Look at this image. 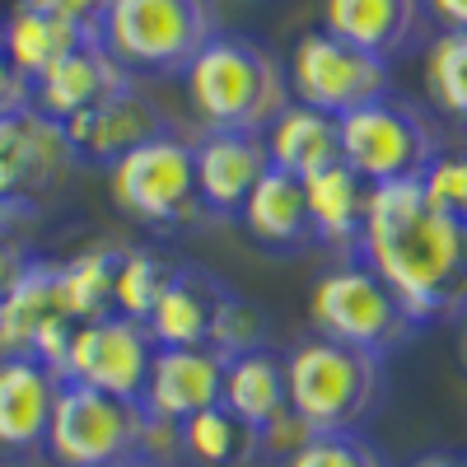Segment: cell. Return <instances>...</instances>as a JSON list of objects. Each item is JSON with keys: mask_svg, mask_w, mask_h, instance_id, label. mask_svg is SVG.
I'll return each mask as SVG.
<instances>
[{"mask_svg": "<svg viewBox=\"0 0 467 467\" xmlns=\"http://www.w3.org/2000/svg\"><path fill=\"white\" fill-rule=\"evenodd\" d=\"M416 327L467 314V229L440 215L416 182L369 187L360 253Z\"/></svg>", "mask_w": 467, "mask_h": 467, "instance_id": "1", "label": "cell"}, {"mask_svg": "<svg viewBox=\"0 0 467 467\" xmlns=\"http://www.w3.org/2000/svg\"><path fill=\"white\" fill-rule=\"evenodd\" d=\"M182 89L206 131L262 136L295 103L276 52L244 33H215L182 70Z\"/></svg>", "mask_w": 467, "mask_h": 467, "instance_id": "2", "label": "cell"}, {"mask_svg": "<svg viewBox=\"0 0 467 467\" xmlns=\"http://www.w3.org/2000/svg\"><path fill=\"white\" fill-rule=\"evenodd\" d=\"M388 369L379 356L327 337H304L285 356V398L290 416L308 435L365 431V420L383 407Z\"/></svg>", "mask_w": 467, "mask_h": 467, "instance_id": "3", "label": "cell"}, {"mask_svg": "<svg viewBox=\"0 0 467 467\" xmlns=\"http://www.w3.org/2000/svg\"><path fill=\"white\" fill-rule=\"evenodd\" d=\"M164 444L178 449L173 425H160L140 398L99 393L85 383H61L52 425H47V458L61 467H108L122 458H164Z\"/></svg>", "mask_w": 467, "mask_h": 467, "instance_id": "4", "label": "cell"}, {"mask_svg": "<svg viewBox=\"0 0 467 467\" xmlns=\"http://www.w3.org/2000/svg\"><path fill=\"white\" fill-rule=\"evenodd\" d=\"M211 0H108L99 43L127 75H182L215 37Z\"/></svg>", "mask_w": 467, "mask_h": 467, "instance_id": "5", "label": "cell"}, {"mask_svg": "<svg viewBox=\"0 0 467 467\" xmlns=\"http://www.w3.org/2000/svg\"><path fill=\"white\" fill-rule=\"evenodd\" d=\"M154 346H197L220 356H244L262 346V314L202 266H178L154 314L145 318Z\"/></svg>", "mask_w": 467, "mask_h": 467, "instance_id": "6", "label": "cell"}, {"mask_svg": "<svg viewBox=\"0 0 467 467\" xmlns=\"http://www.w3.org/2000/svg\"><path fill=\"white\" fill-rule=\"evenodd\" d=\"M308 323H314L318 337L369 350L379 360L398 356V350L420 332L407 318L402 299L388 290L365 262H337L327 276L314 281V290H308Z\"/></svg>", "mask_w": 467, "mask_h": 467, "instance_id": "7", "label": "cell"}, {"mask_svg": "<svg viewBox=\"0 0 467 467\" xmlns=\"http://www.w3.org/2000/svg\"><path fill=\"white\" fill-rule=\"evenodd\" d=\"M341 164H350L369 187L416 182L440 160V131L416 103L383 94L356 112L337 117Z\"/></svg>", "mask_w": 467, "mask_h": 467, "instance_id": "8", "label": "cell"}, {"mask_svg": "<svg viewBox=\"0 0 467 467\" xmlns=\"http://www.w3.org/2000/svg\"><path fill=\"white\" fill-rule=\"evenodd\" d=\"M112 206L145 229H187L197 224L202 197H197V169H192V140L164 131L108 169Z\"/></svg>", "mask_w": 467, "mask_h": 467, "instance_id": "9", "label": "cell"}, {"mask_svg": "<svg viewBox=\"0 0 467 467\" xmlns=\"http://www.w3.org/2000/svg\"><path fill=\"white\" fill-rule=\"evenodd\" d=\"M285 80H290L295 103L318 108L327 117H346V112H356L383 94H393V70H388V61L341 43L327 28L304 33L290 47Z\"/></svg>", "mask_w": 467, "mask_h": 467, "instance_id": "10", "label": "cell"}, {"mask_svg": "<svg viewBox=\"0 0 467 467\" xmlns=\"http://www.w3.org/2000/svg\"><path fill=\"white\" fill-rule=\"evenodd\" d=\"M75 169L80 160L57 117L33 103L0 112V202L37 215L70 182Z\"/></svg>", "mask_w": 467, "mask_h": 467, "instance_id": "11", "label": "cell"}, {"mask_svg": "<svg viewBox=\"0 0 467 467\" xmlns=\"http://www.w3.org/2000/svg\"><path fill=\"white\" fill-rule=\"evenodd\" d=\"M150 360H154V337L145 332V323L108 314L94 323H75L66 360H61V383H85V388H99V393L140 398Z\"/></svg>", "mask_w": 467, "mask_h": 467, "instance_id": "12", "label": "cell"}, {"mask_svg": "<svg viewBox=\"0 0 467 467\" xmlns=\"http://www.w3.org/2000/svg\"><path fill=\"white\" fill-rule=\"evenodd\" d=\"M75 323L61 314L57 299V262L33 257L15 290L0 299V360H43L47 369L61 374L66 346H70Z\"/></svg>", "mask_w": 467, "mask_h": 467, "instance_id": "13", "label": "cell"}, {"mask_svg": "<svg viewBox=\"0 0 467 467\" xmlns=\"http://www.w3.org/2000/svg\"><path fill=\"white\" fill-rule=\"evenodd\" d=\"M224 365L229 356L197 346H154V360L140 388V407L160 425H182L224 398Z\"/></svg>", "mask_w": 467, "mask_h": 467, "instance_id": "14", "label": "cell"}, {"mask_svg": "<svg viewBox=\"0 0 467 467\" xmlns=\"http://www.w3.org/2000/svg\"><path fill=\"white\" fill-rule=\"evenodd\" d=\"M192 169H197L202 211L215 220H234L271 169L266 140L248 131H202L192 140Z\"/></svg>", "mask_w": 467, "mask_h": 467, "instance_id": "15", "label": "cell"}, {"mask_svg": "<svg viewBox=\"0 0 467 467\" xmlns=\"http://www.w3.org/2000/svg\"><path fill=\"white\" fill-rule=\"evenodd\" d=\"M61 127L70 136L75 160L80 164H103V169H112L127 150H136V145L169 131L164 108L154 103L145 89H136V85H127L122 94L85 108L80 117H70V122H61Z\"/></svg>", "mask_w": 467, "mask_h": 467, "instance_id": "16", "label": "cell"}, {"mask_svg": "<svg viewBox=\"0 0 467 467\" xmlns=\"http://www.w3.org/2000/svg\"><path fill=\"white\" fill-rule=\"evenodd\" d=\"M61 393V374L43 360H0V453H47V425Z\"/></svg>", "mask_w": 467, "mask_h": 467, "instance_id": "17", "label": "cell"}, {"mask_svg": "<svg viewBox=\"0 0 467 467\" xmlns=\"http://www.w3.org/2000/svg\"><path fill=\"white\" fill-rule=\"evenodd\" d=\"M323 28L393 66L425 33V0H323Z\"/></svg>", "mask_w": 467, "mask_h": 467, "instance_id": "18", "label": "cell"}, {"mask_svg": "<svg viewBox=\"0 0 467 467\" xmlns=\"http://www.w3.org/2000/svg\"><path fill=\"white\" fill-rule=\"evenodd\" d=\"M127 85H136V75H127L122 66H117L99 37H89L85 47H75L47 75L33 80V108H43L47 117H57V122H70V117H80L85 108L122 94Z\"/></svg>", "mask_w": 467, "mask_h": 467, "instance_id": "19", "label": "cell"}, {"mask_svg": "<svg viewBox=\"0 0 467 467\" xmlns=\"http://www.w3.org/2000/svg\"><path fill=\"white\" fill-rule=\"evenodd\" d=\"M304 197H308V224H314V248H327L341 262H356L369 211V182L337 160L323 173L304 178Z\"/></svg>", "mask_w": 467, "mask_h": 467, "instance_id": "20", "label": "cell"}, {"mask_svg": "<svg viewBox=\"0 0 467 467\" xmlns=\"http://www.w3.org/2000/svg\"><path fill=\"white\" fill-rule=\"evenodd\" d=\"M248 239L276 257H299L314 248V224H308V197H304V182L281 173V169H266V178L253 187L248 206L239 211Z\"/></svg>", "mask_w": 467, "mask_h": 467, "instance_id": "21", "label": "cell"}, {"mask_svg": "<svg viewBox=\"0 0 467 467\" xmlns=\"http://www.w3.org/2000/svg\"><path fill=\"white\" fill-rule=\"evenodd\" d=\"M89 37H99V33L70 24V19L43 10V5H33V0H19V5L0 19V43H5L15 70L28 85L37 80V75H47L61 57H70L75 47H85Z\"/></svg>", "mask_w": 467, "mask_h": 467, "instance_id": "22", "label": "cell"}, {"mask_svg": "<svg viewBox=\"0 0 467 467\" xmlns=\"http://www.w3.org/2000/svg\"><path fill=\"white\" fill-rule=\"evenodd\" d=\"M266 140V160L271 169H281L290 178H314L323 173L327 164L341 160V131H337V117L318 112V108H304V103H290L276 122L262 131Z\"/></svg>", "mask_w": 467, "mask_h": 467, "instance_id": "23", "label": "cell"}, {"mask_svg": "<svg viewBox=\"0 0 467 467\" xmlns=\"http://www.w3.org/2000/svg\"><path fill=\"white\" fill-rule=\"evenodd\" d=\"M220 407H229L234 416L248 420L253 431L262 435L271 420H281L290 411V398H285V360L271 356L266 346L244 350V356H229Z\"/></svg>", "mask_w": 467, "mask_h": 467, "instance_id": "24", "label": "cell"}, {"mask_svg": "<svg viewBox=\"0 0 467 467\" xmlns=\"http://www.w3.org/2000/svg\"><path fill=\"white\" fill-rule=\"evenodd\" d=\"M117 262H122V244H99L57 262V299L70 323L117 314Z\"/></svg>", "mask_w": 467, "mask_h": 467, "instance_id": "25", "label": "cell"}, {"mask_svg": "<svg viewBox=\"0 0 467 467\" xmlns=\"http://www.w3.org/2000/svg\"><path fill=\"white\" fill-rule=\"evenodd\" d=\"M173 440H178V453L192 458L197 467H244L262 458V435L229 407H206L197 416H187L182 425H173Z\"/></svg>", "mask_w": 467, "mask_h": 467, "instance_id": "26", "label": "cell"}, {"mask_svg": "<svg viewBox=\"0 0 467 467\" xmlns=\"http://www.w3.org/2000/svg\"><path fill=\"white\" fill-rule=\"evenodd\" d=\"M173 271L178 266L164 253L122 244V262H117V314L145 323L154 314V304H160V295L169 290Z\"/></svg>", "mask_w": 467, "mask_h": 467, "instance_id": "27", "label": "cell"}, {"mask_svg": "<svg viewBox=\"0 0 467 467\" xmlns=\"http://www.w3.org/2000/svg\"><path fill=\"white\" fill-rule=\"evenodd\" d=\"M425 89L435 108L467 127V28H444L425 47Z\"/></svg>", "mask_w": 467, "mask_h": 467, "instance_id": "28", "label": "cell"}, {"mask_svg": "<svg viewBox=\"0 0 467 467\" xmlns=\"http://www.w3.org/2000/svg\"><path fill=\"white\" fill-rule=\"evenodd\" d=\"M285 467H393V462L365 431H346V435H308L285 458Z\"/></svg>", "mask_w": 467, "mask_h": 467, "instance_id": "29", "label": "cell"}, {"mask_svg": "<svg viewBox=\"0 0 467 467\" xmlns=\"http://www.w3.org/2000/svg\"><path fill=\"white\" fill-rule=\"evenodd\" d=\"M420 192L440 215L467 229V154H440V160L420 173Z\"/></svg>", "mask_w": 467, "mask_h": 467, "instance_id": "30", "label": "cell"}, {"mask_svg": "<svg viewBox=\"0 0 467 467\" xmlns=\"http://www.w3.org/2000/svg\"><path fill=\"white\" fill-rule=\"evenodd\" d=\"M24 103H33V85L15 70L5 43H0V112H15V108H24Z\"/></svg>", "mask_w": 467, "mask_h": 467, "instance_id": "31", "label": "cell"}, {"mask_svg": "<svg viewBox=\"0 0 467 467\" xmlns=\"http://www.w3.org/2000/svg\"><path fill=\"white\" fill-rule=\"evenodd\" d=\"M33 5H43V10L70 19V24L99 33V19H103V10H108V0H33Z\"/></svg>", "mask_w": 467, "mask_h": 467, "instance_id": "32", "label": "cell"}, {"mask_svg": "<svg viewBox=\"0 0 467 467\" xmlns=\"http://www.w3.org/2000/svg\"><path fill=\"white\" fill-rule=\"evenodd\" d=\"M33 262V253L24 248V239H10V234H0V299L15 290V281L24 276V266Z\"/></svg>", "mask_w": 467, "mask_h": 467, "instance_id": "33", "label": "cell"}, {"mask_svg": "<svg viewBox=\"0 0 467 467\" xmlns=\"http://www.w3.org/2000/svg\"><path fill=\"white\" fill-rule=\"evenodd\" d=\"M425 15H435L444 28H467V0H425Z\"/></svg>", "mask_w": 467, "mask_h": 467, "instance_id": "34", "label": "cell"}, {"mask_svg": "<svg viewBox=\"0 0 467 467\" xmlns=\"http://www.w3.org/2000/svg\"><path fill=\"white\" fill-rule=\"evenodd\" d=\"M33 220V211L24 206H10V202H0V234H10V239H19V229Z\"/></svg>", "mask_w": 467, "mask_h": 467, "instance_id": "35", "label": "cell"}, {"mask_svg": "<svg viewBox=\"0 0 467 467\" xmlns=\"http://www.w3.org/2000/svg\"><path fill=\"white\" fill-rule=\"evenodd\" d=\"M411 467H462V458H453V453H425Z\"/></svg>", "mask_w": 467, "mask_h": 467, "instance_id": "36", "label": "cell"}, {"mask_svg": "<svg viewBox=\"0 0 467 467\" xmlns=\"http://www.w3.org/2000/svg\"><path fill=\"white\" fill-rule=\"evenodd\" d=\"M108 467H169L164 458H150V453H140V458H122V462H108Z\"/></svg>", "mask_w": 467, "mask_h": 467, "instance_id": "37", "label": "cell"}, {"mask_svg": "<svg viewBox=\"0 0 467 467\" xmlns=\"http://www.w3.org/2000/svg\"><path fill=\"white\" fill-rule=\"evenodd\" d=\"M458 356H462V365H467V314L458 318Z\"/></svg>", "mask_w": 467, "mask_h": 467, "instance_id": "38", "label": "cell"}]
</instances>
